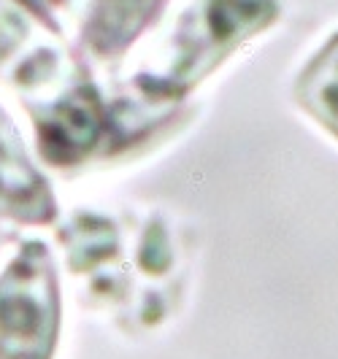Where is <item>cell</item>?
<instances>
[{
	"label": "cell",
	"mask_w": 338,
	"mask_h": 359,
	"mask_svg": "<svg viewBox=\"0 0 338 359\" xmlns=\"http://www.w3.org/2000/svg\"><path fill=\"white\" fill-rule=\"evenodd\" d=\"M60 281L44 241H25L0 276V359H52Z\"/></svg>",
	"instance_id": "cell-3"
},
{
	"label": "cell",
	"mask_w": 338,
	"mask_h": 359,
	"mask_svg": "<svg viewBox=\"0 0 338 359\" xmlns=\"http://www.w3.org/2000/svg\"><path fill=\"white\" fill-rule=\"evenodd\" d=\"M0 216L17 224H52L57 198L49 179L27 157L17 125L0 106Z\"/></svg>",
	"instance_id": "cell-4"
},
{
	"label": "cell",
	"mask_w": 338,
	"mask_h": 359,
	"mask_svg": "<svg viewBox=\"0 0 338 359\" xmlns=\"http://www.w3.org/2000/svg\"><path fill=\"white\" fill-rule=\"evenodd\" d=\"M19 3H22L25 8H30L41 22L54 25V27H63V25L57 22V14H60L63 8H68L71 0H19Z\"/></svg>",
	"instance_id": "cell-7"
},
{
	"label": "cell",
	"mask_w": 338,
	"mask_h": 359,
	"mask_svg": "<svg viewBox=\"0 0 338 359\" xmlns=\"http://www.w3.org/2000/svg\"><path fill=\"white\" fill-rule=\"evenodd\" d=\"M0 79L22 97L38 154L52 168L108 160L152 135L141 103H108L87 62L65 46L63 27L41 22L19 0H0Z\"/></svg>",
	"instance_id": "cell-1"
},
{
	"label": "cell",
	"mask_w": 338,
	"mask_h": 359,
	"mask_svg": "<svg viewBox=\"0 0 338 359\" xmlns=\"http://www.w3.org/2000/svg\"><path fill=\"white\" fill-rule=\"evenodd\" d=\"M279 19V0H190L157 60L136 71L130 87L152 106H178L249 38Z\"/></svg>",
	"instance_id": "cell-2"
},
{
	"label": "cell",
	"mask_w": 338,
	"mask_h": 359,
	"mask_svg": "<svg viewBox=\"0 0 338 359\" xmlns=\"http://www.w3.org/2000/svg\"><path fill=\"white\" fill-rule=\"evenodd\" d=\"M171 0H87L79 46L92 60H122L152 30Z\"/></svg>",
	"instance_id": "cell-5"
},
{
	"label": "cell",
	"mask_w": 338,
	"mask_h": 359,
	"mask_svg": "<svg viewBox=\"0 0 338 359\" xmlns=\"http://www.w3.org/2000/svg\"><path fill=\"white\" fill-rule=\"evenodd\" d=\"M292 92L295 103L338 141V30L306 60Z\"/></svg>",
	"instance_id": "cell-6"
}]
</instances>
